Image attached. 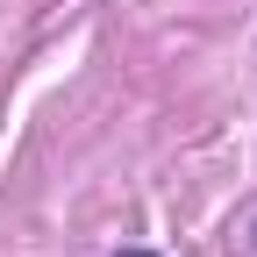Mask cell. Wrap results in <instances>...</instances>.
I'll list each match as a JSON object with an SVG mask.
<instances>
[{
  "mask_svg": "<svg viewBox=\"0 0 257 257\" xmlns=\"http://www.w3.org/2000/svg\"><path fill=\"white\" fill-rule=\"evenodd\" d=\"M250 257H257V229H250Z\"/></svg>",
  "mask_w": 257,
  "mask_h": 257,
  "instance_id": "obj_1",
  "label": "cell"
}]
</instances>
